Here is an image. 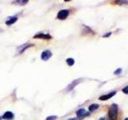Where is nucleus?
<instances>
[{
	"label": "nucleus",
	"mask_w": 128,
	"mask_h": 120,
	"mask_svg": "<svg viewBox=\"0 0 128 120\" xmlns=\"http://www.w3.org/2000/svg\"><path fill=\"white\" fill-rule=\"evenodd\" d=\"M115 94H116V91H113V92H111V93H109V94H107V95H102L99 97V99L100 100H107L109 99H111L112 98L114 95H115Z\"/></svg>",
	"instance_id": "obj_5"
},
{
	"label": "nucleus",
	"mask_w": 128,
	"mask_h": 120,
	"mask_svg": "<svg viewBox=\"0 0 128 120\" xmlns=\"http://www.w3.org/2000/svg\"><path fill=\"white\" fill-rule=\"evenodd\" d=\"M121 71H122V69H121V68H119V69H118L117 70L114 71V74H119V73L121 72Z\"/></svg>",
	"instance_id": "obj_13"
},
{
	"label": "nucleus",
	"mask_w": 128,
	"mask_h": 120,
	"mask_svg": "<svg viewBox=\"0 0 128 120\" xmlns=\"http://www.w3.org/2000/svg\"><path fill=\"white\" fill-rule=\"evenodd\" d=\"M111 34V33L110 32V33H108V34H106L105 35H103V37H108V36H110V35Z\"/></svg>",
	"instance_id": "obj_14"
},
{
	"label": "nucleus",
	"mask_w": 128,
	"mask_h": 120,
	"mask_svg": "<svg viewBox=\"0 0 128 120\" xmlns=\"http://www.w3.org/2000/svg\"><path fill=\"white\" fill-rule=\"evenodd\" d=\"M51 56H52V53H51L50 51H43L41 54V59H43V61H47L49 59H50Z\"/></svg>",
	"instance_id": "obj_3"
},
{
	"label": "nucleus",
	"mask_w": 128,
	"mask_h": 120,
	"mask_svg": "<svg viewBox=\"0 0 128 120\" xmlns=\"http://www.w3.org/2000/svg\"><path fill=\"white\" fill-rule=\"evenodd\" d=\"M0 120H1V118H0Z\"/></svg>",
	"instance_id": "obj_18"
},
{
	"label": "nucleus",
	"mask_w": 128,
	"mask_h": 120,
	"mask_svg": "<svg viewBox=\"0 0 128 120\" xmlns=\"http://www.w3.org/2000/svg\"><path fill=\"white\" fill-rule=\"evenodd\" d=\"M118 115V106L116 104L111 105V106L109 109L108 116L111 120H116Z\"/></svg>",
	"instance_id": "obj_1"
},
{
	"label": "nucleus",
	"mask_w": 128,
	"mask_h": 120,
	"mask_svg": "<svg viewBox=\"0 0 128 120\" xmlns=\"http://www.w3.org/2000/svg\"><path fill=\"white\" fill-rule=\"evenodd\" d=\"M18 20V18L17 17H14V18H11V19H10V20H8V21H6V25H11V24H13V23H15V22Z\"/></svg>",
	"instance_id": "obj_8"
},
{
	"label": "nucleus",
	"mask_w": 128,
	"mask_h": 120,
	"mask_svg": "<svg viewBox=\"0 0 128 120\" xmlns=\"http://www.w3.org/2000/svg\"><path fill=\"white\" fill-rule=\"evenodd\" d=\"M14 118V114L11 111H6L4 115H2V119H4L6 120H11L13 119Z\"/></svg>",
	"instance_id": "obj_6"
},
{
	"label": "nucleus",
	"mask_w": 128,
	"mask_h": 120,
	"mask_svg": "<svg viewBox=\"0 0 128 120\" xmlns=\"http://www.w3.org/2000/svg\"><path fill=\"white\" fill-rule=\"evenodd\" d=\"M76 115H77V116H78V117L82 118V117H85V116L89 115V113L86 112L85 109H79V110H78V111H77Z\"/></svg>",
	"instance_id": "obj_4"
},
{
	"label": "nucleus",
	"mask_w": 128,
	"mask_h": 120,
	"mask_svg": "<svg viewBox=\"0 0 128 120\" xmlns=\"http://www.w3.org/2000/svg\"><path fill=\"white\" fill-rule=\"evenodd\" d=\"M68 120H78V119H70Z\"/></svg>",
	"instance_id": "obj_15"
},
{
	"label": "nucleus",
	"mask_w": 128,
	"mask_h": 120,
	"mask_svg": "<svg viewBox=\"0 0 128 120\" xmlns=\"http://www.w3.org/2000/svg\"><path fill=\"white\" fill-rule=\"evenodd\" d=\"M123 93H125V94H128V86H127L124 87V88L123 89Z\"/></svg>",
	"instance_id": "obj_12"
},
{
	"label": "nucleus",
	"mask_w": 128,
	"mask_h": 120,
	"mask_svg": "<svg viewBox=\"0 0 128 120\" xmlns=\"http://www.w3.org/2000/svg\"><path fill=\"white\" fill-rule=\"evenodd\" d=\"M98 108V104H92L89 106V111H94L96 109Z\"/></svg>",
	"instance_id": "obj_9"
},
{
	"label": "nucleus",
	"mask_w": 128,
	"mask_h": 120,
	"mask_svg": "<svg viewBox=\"0 0 128 120\" xmlns=\"http://www.w3.org/2000/svg\"><path fill=\"white\" fill-rule=\"evenodd\" d=\"M101 120H104V119H101Z\"/></svg>",
	"instance_id": "obj_17"
},
{
	"label": "nucleus",
	"mask_w": 128,
	"mask_h": 120,
	"mask_svg": "<svg viewBox=\"0 0 128 120\" xmlns=\"http://www.w3.org/2000/svg\"><path fill=\"white\" fill-rule=\"evenodd\" d=\"M66 63L69 65V66H73L74 64H75V60L71 58H69V59H66Z\"/></svg>",
	"instance_id": "obj_10"
},
{
	"label": "nucleus",
	"mask_w": 128,
	"mask_h": 120,
	"mask_svg": "<svg viewBox=\"0 0 128 120\" xmlns=\"http://www.w3.org/2000/svg\"><path fill=\"white\" fill-rule=\"evenodd\" d=\"M69 15V11L68 10H62L60 11L57 15V17L59 19H61V20H64L67 18V16Z\"/></svg>",
	"instance_id": "obj_2"
},
{
	"label": "nucleus",
	"mask_w": 128,
	"mask_h": 120,
	"mask_svg": "<svg viewBox=\"0 0 128 120\" xmlns=\"http://www.w3.org/2000/svg\"><path fill=\"white\" fill-rule=\"evenodd\" d=\"M34 38H43V39H50V38H51V36L50 34H36L35 36H34Z\"/></svg>",
	"instance_id": "obj_7"
},
{
	"label": "nucleus",
	"mask_w": 128,
	"mask_h": 120,
	"mask_svg": "<svg viewBox=\"0 0 128 120\" xmlns=\"http://www.w3.org/2000/svg\"><path fill=\"white\" fill-rule=\"evenodd\" d=\"M125 120H128V118H127V119H125Z\"/></svg>",
	"instance_id": "obj_16"
},
{
	"label": "nucleus",
	"mask_w": 128,
	"mask_h": 120,
	"mask_svg": "<svg viewBox=\"0 0 128 120\" xmlns=\"http://www.w3.org/2000/svg\"><path fill=\"white\" fill-rule=\"evenodd\" d=\"M57 119V116H49V117L47 118V120H56Z\"/></svg>",
	"instance_id": "obj_11"
}]
</instances>
